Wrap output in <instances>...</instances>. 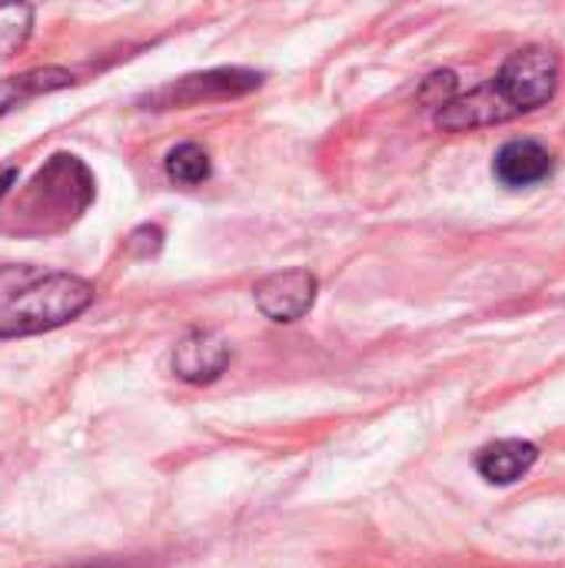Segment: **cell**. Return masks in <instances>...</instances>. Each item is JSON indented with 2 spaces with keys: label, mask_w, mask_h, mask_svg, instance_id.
Segmentation results:
<instances>
[{
  "label": "cell",
  "mask_w": 565,
  "mask_h": 568,
  "mask_svg": "<svg viewBox=\"0 0 565 568\" xmlns=\"http://www.w3.org/2000/svg\"><path fill=\"white\" fill-rule=\"evenodd\" d=\"M263 83V73L246 70V67H216L206 73H190L173 83L157 87L147 93L140 103L147 110H180V106H196V103H213V100H230L256 90Z\"/></svg>",
  "instance_id": "4"
},
{
  "label": "cell",
  "mask_w": 565,
  "mask_h": 568,
  "mask_svg": "<svg viewBox=\"0 0 565 568\" xmlns=\"http://www.w3.org/2000/svg\"><path fill=\"white\" fill-rule=\"evenodd\" d=\"M33 27V7L27 3H0V60L13 57Z\"/></svg>",
  "instance_id": "11"
},
{
  "label": "cell",
  "mask_w": 565,
  "mask_h": 568,
  "mask_svg": "<svg viewBox=\"0 0 565 568\" xmlns=\"http://www.w3.org/2000/svg\"><path fill=\"white\" fill-rule=\"evenodd\" d=\"M553 170H556V156L536 140H509L493 160L496 180L509 190L536 186V183L549 180Z\"/></svg>",
  "instance_id": "7"
},
{
  "label": "cell",
  "mask_w": 565,
  "mask_h": 568,
  "mask_svg": "<svg viewBox=\"0 0 565 568\" xmlns=\"http://www.w3.org/2000/svg\"><path fill=\"white\" fill-rule=\"evenodd\" d=\"M316 290H320V283L310 270H280V273H270L256 283L253 300L266 320L296 323L313 310Z\"/></svg>",
  "instance_id": "5"
},
{
  "label": "cell",
  "mask_w": 565,
  "mask_h": 568,
  "mask_svg": "<svg viewBox=\"0 0 565 568\" xmlns=\"http://www.w3.org/2000/svg\"><path fill=\"white\" fill-rule=\"evenodd\" d=\"M13 183H17V166H13V163H3V166H0V200L10 193Z\"/></svg>",
  "instance_id": "14"
},
{
  "label": "cell",
  "mask_w": 565,
  "mask_h": 568,
  "mask_svg": "<svg viewBox=\"0 0 565 568\" xmlns=\"http://www.w3.org/2000/svg\"><path fill=\"white\" fill-rule=\"evenodd\" d=\"M160 243H163V233L157 226H140V230L130 233V243L127 246H130L133 256H153L160 250Z\"/></svg>",
  "instance_id": "13"
},
{
  "label": "cell",
  "mask_w": 565,
  "mask_h": 568,
  "mask_svg": "<svg viewBox=\"0 0 565 568\" xmlns=\"http://www.w3.org/2000/svg\"><path fill=\"white\" fill-rule=\"evenodd\" d=\"M73 568H147L143 562H133V559H100V562H87V566H73Z\"/></svg>",
  "instance_id": "15"
},
{
  "label": "cell",
  "mask_w": 565,
  "mask_h": 568,
  "mask_svg": "<svg viewBox=\"0 0 565 568\" xmlns=\"http://www.w3.org/2000/svg\"><path fill=\"white\" fill-rule=\"evenodd\" d=\"M170 366L183 383H193V386L213 383L230 366V343L216 329H190L173 346Z\"/></svg>",
  "instance_id": "6"
},
{
  "label": "cell",
  "mask_w": 565,
  "mask_h": 568,
  "mask_svg": "<svg viewBox=\"0 0 565 568\" xmlns=\"http://www.w3.org/2000/svg\"><path fill=\"white\" fill-rule=\"evenodd\" d=\"M559 80H563V63L556 50L539 43L523 47L503 63V70L490 83L460 93L453 103L436 110V126L476 130V126L516 120L523 113L546 106L556 97Z\"/></svg>",
  "instance_id": "1"
},
{
  "label": "cell",
  "mask_w": 565,
  "mask_h": 568,
  "mask_svg": "<svg viewBox=\"0 0 565 568\" xmlns=\"http://www.w3.org/2000/svg\"><path fill=\"white\" fill-rule=\"evenodd\" d=\"M97 183L87 163L73 153H53L13 203V226L20 233H53L70 226L90 203Z\"/></svg>",
  "instance_id": "3"
},
{
  "label": "cell",
  "mask_w": 565,
  "mask_h": 568,
  "mask_svg": "<svg viewBox=\"0 0 565 568\" xmlns=\"http://www.w3.org/2000/svg\"><path fill=\"white\" fill-rule=\"evenodd\" d=\"M460 97V80L453 70H436L433 77H426L423 90H420V100L433 110H443L446 103H453Z\"/></svg>",
  "instance_id": "12"
},
{
  "label": "cell",
  "mask_w": 565,
  "mask_h": 568,
  "mask_svg": "<svg viewBox=\"0 0 565 568\" xmlns=\"http://www.w3.org/2000/svg\"><path fill=\"white\" fill-rule=\"evenodd\" d=\"M163 170L176 186H200L210 180V153L200 143H180L167 153Z\"/></svg>",
  "instance_id": "10"
},
{
  "label": "cell",
  "mask_w": 565,
  "mask_h": 568,
  "mask_svg": "<svg viewBox=\"0 0 565 568\" xmlns=\"http://www.w3.org/2000/svg\"><path fill=\"white\" fill-rule=\"evenodd\" d=\"M70 83H73V73L63 67H37V70L7 77V80H0V116H7L13 106L33 100L40 93H53V90L70 87Z\"/></svg>",
  "instance_id": "9"
},
{
  "label": "cell",
  "mask_w": 565,
  "mask_h": 568,
  "mask_svg": "<svg viewBox=\"0 0 565 568\" xmlns=\"http://www.w3.org/2000/svg\"><path fill=\"white\" fill-rule=\"evenodd\" d=\"M93 303V286L73 273L40 266H0V339L37 336L67 326Z\"/></svg>",
  "instance_id": "2"
},
{
  "label": "cell",
  "mask_w": 565,
  "mask_h": 568,
  "mask_svg": "<svg viewBox=\"0 0 565 568\" xmlns=\"http://www.w3.org/2000/svg\"><path fill=\"white\" fill-rule=\"evenodd\" d=\"M536 459H539L536 443H529V439H500V443H490L486 449H480L476 473L493 486H513L523 476H529Z\"/></svg>",
  "instance_id": "8"
}]
</instances>
